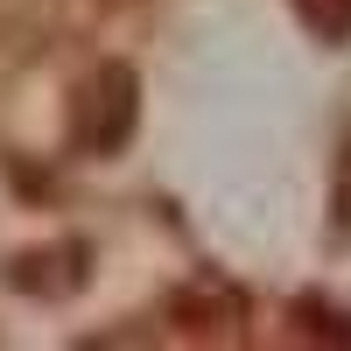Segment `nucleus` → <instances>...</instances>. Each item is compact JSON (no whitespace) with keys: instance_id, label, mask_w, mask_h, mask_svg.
I'll return each mask as SVG.
<instances>
[{"instance_id":"nucleus-1","label":"nucleus","mask_w":351,"mask_h":351,"mask_svg":"<svg viewBox=\"0 0 351 351\" xmlns=\"http://www.w3.org/2000/svg\"><path fill=\"white\" fill-rule=\"evenodd\" d=\"M141 127V77L127 64H99L71 92V155H120Z\"/></svg>"},{"instance_id":"nucleus-3","label":"nucleus","mask_w":351,"mask_h":351,"mask_svg":"<svg viewBox=\"0 0 351 351\" xmlns=\"http://www.w3.org/2000/svg\"><path fill=\"white\" fill-rule=\"evenodd\" d=\"M295 316H302V330H309V337L351 344V316H337V309H324V302H295Z\"/></svg>"},{"instance_id":"nucleus-2","label":"nucleus","mask_w":351,"mask_h":351,"mask_svg":"<svg viewBox=\"0 0 351 351\" xmlns=\"http://www.w3.org/2000/svg\"><path fill=\"white\" fill-rule=\"evenodd\" d=\"M295 14L309 36H324V43H351V0H295Z\"/></svg>"}]
</instances>
